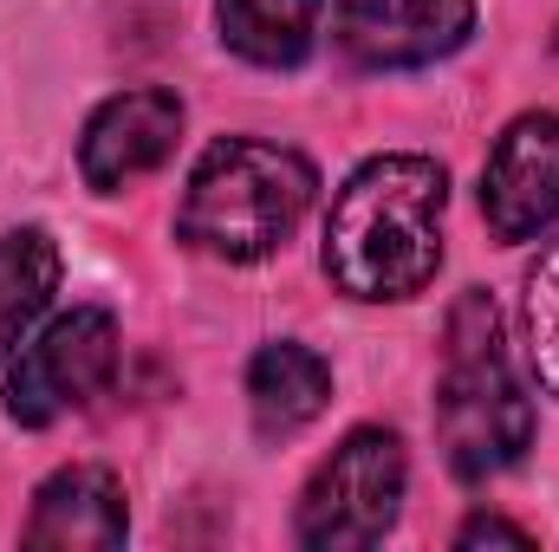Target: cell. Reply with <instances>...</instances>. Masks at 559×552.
Listing matches in <instances>:
<instances>
[{
	"label": "cell",
	"instance_id": "obj_5",
	"mask_svg": "<svg viewBox=\"0 0 559 552\" xmlns=\"http://www.w3.org/2000/svg\"><path fill=\"white\" fill-rule=\"evenodd\" d=\"M118 371V319L98 305H79L52 319L33 345H20L7 377V416L20 429H46L66 410H85Z\"/></svg>",
	"mask_w": 559,
	"mask_h": 552
},
{
	"label": "cell",
	"instance_id": "obj_10",
	"mask_svg": "<svg viewBox=\"0 0 559 552\" xmlns=\"http://www.w3.org/2000/svg\"><path fill=\"white\" fill-rule=\"evenodd\" d=\"M325 404H332L325 358H312L293 338L254 351V364H248V410H254V435L261 442H293L306 422H319Z\"/></svg>",
	"mask_w": 559,
	"mask_h": 552
},
{
	"label": "cell",
	"instance_id": "obj_1",
	"mask_svg": "<svg viewBox=\"0 0 559 552\" xmlns=\"http://www.w3.org/2000/svg\"><path fill=\"white\" fill-rule=\"evenodd\" d=\"M449 176L429 156H371L325 215V279L352 299H411L442 267Z\"/></svg>",
	"mask_w": 559,
	"mask_h": 552
},
{
	"label": "cell",
	"instance_id": "obj_13",
	"mask_svg": "<svg viewBox=\"0 0 559 552\" xmlns=\"http://www.w3.org/2000/svg\"><path fill=\"white\" fill-rule=\"evenodd\" d=\"M521 325H527V358H534L540 391L559 397V235L540 241V254H534V267H527Z\"/></svg>",
	"mask_w": 559,
	"mask_h": 552
},
{
	"label": "cell",
	"instance_id": "obj_4",
	"mask_svg": "<svg viewBox=\"0 0 559 552\" xmlns=\"http://www.w3.org/2000/svg\"><path fill=\"white\" fill-rule=\"evenodd\" d=\"M404 481H411L404 442L391 429H352L299 494V547L312 552L378 547L404 514Z\"/></svg>",
	"mask_w": 559,
	"mask_h": 552
},
{
	"label": "cell",
	"instance_id": "obj_3",
	"mask_svg": "<svg viewBox=\"0 0 559 552\" xmlns=\"http://www.w3.org/2000/svg\"><path fill=\"white\" fill-rule=\"evenodd\" d=\"M436 429L455 481H495L534 442V404L501 351V312L488 292H462L442 325Z\"/></svg>",
	"mask_w": 559,
	"mask_h": 552
},
{
	"label": "cell",
	"instance_id": "obj_9",
	"mask_svg": "<svg viewBox=\"0 0 559 552\" xmlns=\"http://www.w3.org/2000/svg\"><path fill=\"white\" fill-rule=\"evenodd\" d=\"M124 488L111 468L98 461H72L59 468L39 494H33V520H26V547H59V552H111L124 547Z\"/></svg>",
	"mask_w": 559,
	"mask_h": 552
},
{
	"label": "cell",
	"instance_id": "obj_12",
	"mask_svg": "<svg viewBox=\"0 0 559 552\" xmlns=\"http://www.w3.org/2000/svg\"><path fill=\"white\" fill-rule=\"evenodd\" d=\"M319 13H325V0H215L222 39L267 72H286L312 52Z\"/></svg>",
	"mask_w": 559,
	"mask_h": 552
},
{
	"label": "cell",
	"instance_id": "obj_2",
	"mask_svg": "<svg viewBox=\"0 0 559 552\" xmlns=\"http://www.w3.org/2000/svg\"><path fill=\"white\" fill-rule=\"evenodd\" d=\"M312 163L286 143H261V137H222L202 149L182 208H176V235L195 254L215 261H267L293 241V228L312 208Z\"/></svg>",
	"mask_w": 559,
	"mask_h": 552
},
{
	"label": "cell",
	"instance_id": "obj_8",
	"mask_svg": "<svg viewBox=\"0 0 559 552\" xmlns=\"http://www.w3.org/2000/svg\"><path fill=\"white\" fill-rule=\"evenodd\" d=\"M176 137H182V98L176 92H124V98L92 111L85 143H79V169L98 195H118V189L143 182L150 169H163Z\"/></svg>",
	"mask_w": 559,
	"mask_h": 552
},
{
	"label": "cell",
	"instance_id": "obj_7",
	"mask_svg": "<svg viewBox=\"0 0 559 552\" xmlns=\"http://www.w3.org/2000/svg\"><path fill=\"white\" fill-rule=\"evenodd\" d=\"M475 33V0H338V46L371 72L449 59Z\"/></svg>",
	"mask_w": 559,
	"mask_h": 552
},
{
	"label": "cell",
	"instance_id": "obj_14",
	"mask_svg": "<svg viewBox=\"0 0 559 552\" xmlns=\"http://www.w3.org/2000/svg\"><path fill=\"white\" fill-rule=\"evenodd\" d=\"M455 547H534V533H527V527H508V520H495V514H475V520L455 533Z\"/></svg>",
	"mask_w": 559,
	"mask_h": 552
},
{
	"label": "cell",
	"instance_id": "obj_11",
	"mask_svg": "<svg viewBox=\"0 0 559 552\" xmlns=\"http://www.w3.org/2000/svg\"><path fill=\"white\" fill-rule=\"evenodd\" d=\"M59 292V248L46 228H13L0 235V364L20 358L26 332Z\"/></svg>",
	"mask_w": 559,
	"mask_h": 552
},
{
	"label": "cell",
	"instance_id": "obj_6",
	"mask_svg": "<svg viewBox=\"0 0 559 552\" xmlns=\"http://www.w3.org/2000/svg\"><path fill=\"white\" fill-rule=\"evenodd\" d=\"M481 215L495 241H534L559 215V111H527L501 131L481 169Z\"/></svg>",
	"mask_w": 559,
	"mask_h": 552
}]
</instances>
